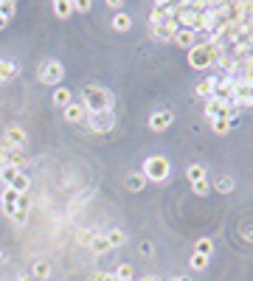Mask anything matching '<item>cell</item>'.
<instances>
[{
  "label": "cell",
  "mask_w": 253,
  "mask_h": 281,
  "mask_svg": "<svg viewBox=\"0 0 253 281\" xmlns=\"http://www.w3.org/2000/svg\"><path fill=\"white\" fill-rule=\"evenodd\" d=\"M96 281H118L116 273H96Z\"/></svg>",
  "instance_id": "obj_35"
},
{
  "label": "cell",
  "mask_w": 253,
  "mask_h": 281,
  "mask_svg": "<svg viewBox=\"0 0 253 281\" xmlns=\"http://www.w3.org/2000/svg\"><path fill=\"white\" fill-rule=\"evenodd\" d=\"M216 189H220V191H231L233 180H231V177H220V180H216Z\"/></svg>",
  "instance_id": "obj_34"
},
{
  "label": "cell",
  "mask_w": 253,
  "mask_h": 281,
  "mask_svg": "<svg viewBox=\"0 0 253 281\" xmlns=\"http://www.w3.org/2000/svg\"><path fill=\"white\" fill-rule=\"evenodd\" d=\"M3 259H6V253H3V250H0V261H3Z\"/></svg>",
  "instance_id": "obj_43"
},
{
  "label": "cell",
  "mask_w": 253,
  "mask_h": 281,
  "mask_svg": "<svg viewBox=\"0 0 253 281\" xmlns=\"http://www.w3.org/2000/svg\"><path fill=\"white\" fill-rule=\"evenodd\" d=\"M172 43L180 45V48H186V51H191V48L197 45V34L194 31H186V28H177V34H174Z\"/></svg>",
  "instance_id": "obj_14"
},
{
  "label": "cell",
  "mask_w": 253,
  "mask_h": 281,
  "mask_svg": "<svg viewBox=\"0 0 253 281\" xmlns=\"http://www.w3.org/2000/svg\"><path fill=\"white\" fill-rule=\"evenodd\" d=\"M191 191H194L197 197H206L208 194V177H206V180H200V183H191Z\"/></svg>",
  "instance_id": "obj_33"
},
{
  "label": "cell",
  "mask_w": 253,
  "mask_h": 281,
  "mask_svg": "<svg viewBox=\"0 0 253 281\" xmlns=\"http://www.w3.org/2000/svg\"><path fill=\"white\" fill-rule=\"evenodd\" d=\"M194 253L208 256V259H211V253H214V242H211V239H200V242H197V248H194Z\"/></svg>",
  "instance_id": "obj_27"
},
{
  "label": "cell",
  "mask_w": 253,
  "mask_h": 281,
  "mask_svg": "<svg viewBox=\"0 0 253 281\" xmlns=\"http://www.w3.org/2000/svg\"><path fill=\"white\" fill-rule=\"evenodd\" d=\"M17 175H20L17 169H11V166H3V172H0V180H3L6 186H11V180H14Z\"/></svg>",
  "instance_id": "obj_31"
},
{
  "label": "cell",
  "mask_w": 253,
  "mask_h": 281,
  "mask_svg": "<svg viewBox=\"0 0 253 281\" xmlns=\"http://www.w3.org/2000/svg\"><path fill=\"white\" fill-rule=\"evenodd\" d=\"M189 53V65L194 70H208L211 65H216V59H220V51H216V45L211 43H197Z\"/></svg>",
  "instance_id": "obj_2"
},
{
  "label": "cell",
  "mask_w": 253,
  "mask_h": 281,
  "mask_svg": "<svg viewBox=\"0 0 253 281\" xmlns=\"http://www.w3.org/2000/svg\"><path fill=\"white\" fill-rule=\"evenodd\" d=\"M17 200H20V194H17L11 186H6L3 189V194H0V208H3V214L6 217H14V211H17Z\"/></svg>",
  "instance_id": "obj_8"
},
{
  "label": "cell",
  "mask_w": 253,
  "mask_h": 281,
  "mask_svg": "<svg viewBox=\"0 0 253 281\" xmlns=\"http://www.w3.org/2000/svg\"><path fill=\"white\" fill-rule=\"evenodd\" d=\"M37 76H40L42 85L57 87L59 82H62V76H65V68H62V62H57V59H48V62L40 65V73Z\"/></svg>",
  "instance_id": "obj_4"
},
{
  "label": "cell",
  "mask_w": 253,
  "mask_h": 281,
  "mask_svg": "<svg viewBox=\"0 0 253 281\" xmlns=\"http://www.w3.org/2000/svg\"><path fill=\"white\" fill-rule=\"evenodd\" d=\"M141 253H147V256H149V253H152V245H149V242H143V245H141Z\"/></svg>",
  "instance_id": "obj_37"
},
{
  "label": "cell",
  "mask_w": 253,
  "mask_h": 281,
  "mask_svg": "<svg viewBox=\"0 0 253 281\" xmlns=\"http://www.w3.org/2000/svg\"><path fill=\"white\" fill-rule=\"evenodd\" d=\"M28 186H31V183H28V175H23V172L14 177V180H11V189H14L17 194H26V191H28Z\"/></svg>",
  "instance_id": "obj_24"
},
{
  "label": "cell",
  "mask_w": 253,
  "mask_h": 281,
  "mask_svg": "<svg viewBox=\"0 0 253 281\" xmlns=\"http://www.w3.org/2000/svg\"><path fill=\"white\" fill-rule=\"evenodd\" d=\"M124 186L130 189V191H141L143 186H147V177H143L141 172H130V175H127V180H124Z\"/></svg>",
  "instance_id": "obj_16"
},
{
  "label": "cell",
  "mask_w": 253,
  "mask_h": 281,
  "mask_svg": "<svg viewBox=\"0 0 253 281\" xmlns=\"http://www.w3.org/2000/svg\"><path fill=\"white\" fill-rule=\"evenodd\" d=\"M250 101H253V90H250Z\"/></svg>",
  "instance_id": "obj_44"
},
{
  "label": "cell",
  "mask_w": 253,
  "mask_h": 281,
  "mask_svg": "<svg viewBox=\"0 0 253 281\" xmlns=\"http://www.w3.org/2000/svg\"><path fill=\"white\" fill-rule=\"evenodd\" d=\"M14 11H17L14 0H0V14H3L6 20H11V17H14Z\"/></svg>",
  "instance_id": "obj_28"
},
{
  "label": "cell",
  "mask_w": 253,
  "mask_h": 281,
  "mask_svg": "<svg viewBox=\"0 0 253 281\" xmlns=\"http://www.w3.org/2000/svg\"><path fill=\"white\" fill-rule=\"evenodd\" d=\"M99 236V231H93V228H84V231H79V236H76V242L79 245H84V248H90V242Z\"/></svg>",
  "instance_id": "obj_26"
},
{
  "label": "cell",
  "mask_w": 253,
  "mask_h": 281,
  "mask_svg": "<svg viewBox=\"0 0 253 281\" xmlns=\"http://www.w3.org/2000/svg\"><path fill=\"white\" fill-rule=\"evenodd\" d=\"M17 76V62L11 59H0V82H9Z\"/></svg>",
  "instance_id": "obj_17"
},
{
  "label": "cell",
  "mask_w": 253,
  "mask_h": 281,
  "mask_svg": "<svg viewBox=\"0 0 253 281\" xmlns=\"http://www.w3.org/2000/svg\"><path fill=\"white\" fill-rule=\"evenodd\" d=\"M74 3H70V0H57V3H53V14H57V17H62V20H65V17H70V14H74Z\"/></svg>",
  "instance_id": "obj_19"
},
{
  "label": "cell",
  "mask_w": 253,
  "mask_h": 281,
  "mask_svg": "<svg viewBox=\"0 0 253 281\" xmlns=\"http://www.w3.org/2000/svg\"><path fill=\"white\" fill-rule=\"evenodd\" d=\"M3 141L9 143V146H14V149H23L28 143V135H26V129L23 127H17V124H11V127H6V133H3Z\"/></svg>",
  "instance_id": "obj_7"
},
{
  "label": "cell",
  "mask_w": 253,
  "mask_h": 281,
  "mask_svg": "<svg viewBox=\"0 0 253 281\" xmlns=\"http://www.w3.org/2000/svg\"><path fill=\"white\" fill-rule=\"evenodd\" d=\"M90 250H93L96 256H104V253H110V242H107V236H96L93 242H90Z\"/></svg>",
  "instance_id": "obj_20"
},
{
  "label": "cell",
  "mask_w": 253,
  "mask_h": 281,
  "mask_svg": "<svg viewBox=\"0 0 253 281\" xmlns=\"http://www.w3.org/2000/svg\"><path fill=\"white\" fill-rule=\"evenodd\" d=\"M116 276H118V281H135V273H132V265H121L116 270Z\"/></svg>",
  "instance_id": "obj_29"
},
{
  "label": "cell",
  "mask_w": 253,
  "mask_h": 281,
  "mask_svg": "<svg viewBox=\"0 0 253 281\" xmlns=\"http://www.w3.org/2000/svg\"><path fill=\"white\" fill-rule=\"evenodd\" d=\"M174 34H177V23H174V17H169V20L152 26V37L158 40V43H172Z\"/></svg>",
  "instance_id": "obj_6"
},
{
  "label": "cell",
  "mask_w": 253,
  "mask_h": 281,
  "mask_svg": "<svg viewBox=\"0 0 253 281\" xmlns=\"http://www.w3.org/2000/svg\"><path fill=\"white\" fill-rule=\"evenodd\" d=\"M245 236H248V239H253V228H248V231H245Z\"/></svg>",
  "instance_id": "obj_41"
},
{
  "label": "cell",
  "mask_w": 253,
  "mask_h": 281,
  "mask_svg": "<svg viewBox=\"0 0 253 281\" xmlns=\"http://www.w3.org/2000/svg\"><path fill=\"white\" fill-rule=\"evenodd\" d=\"M172 121H174L172 110H158V113H152V118H149V129H152V133H164Z\"/></svg>",
  "instance_id": "obj_10"
},
{
  "label": "cell",
  "mask_w": 253,
  "mask_h": 281,
  "mask_svg": "<svg viewBox=\"0 0 253 281\" xmlns=\"http://www.w3.org/2000/svg\"><path fill=\"white\" fill-rule=\"evenodd\" d=\"M186 175H189V183H200V180H206V166L191 163L189 169H186Z\"/></svg>",
  "instance_id": "obj_21"
},
{
  "label": "cell",
  "mask_w": 253,
  "mask_h": 281,
  "mask_svg": "<svg viewBox=\"0 0 253 281\" xmlns=\"http://www.w3.org/2000/svg\"><path fill=\"white\" fill-rule=\"evenodd\" d=\"M130 26H132V20L124 14V11L113 14V28H116V31H130Z\"/></svg>",
  "instance_id": "obj_22"
},
{
  "label": "cell",
  "mask_w": 253,
  "mask_h": 281,
  "mask_svg": "<svg viewBox=\"0 0 253 281\" xmlns=\"http://www.w3.org/2000/svg\"><path fill=\"white\" fill-rule=\"evenodd\" d=\"M107 242H110V248H121V245L127 242V236H124V231H121V228H116V231H110V234H107Z\"/></svg>",
  "instance_id": "obj_25"
},
{
  "label": "cell",
  "mask_w": 253,
  "mask_h": 281,
  "mask_svg": "<svg viewBox=\"0 0 253 281\" xmlns=\"http://www.w3.org/2000/svg\"><path fill=\"white\" fill-rule=\"evenodd\" d=\"M206 267H208V256H200V253L191 256V270L200 273V270H206Z\"/></svg>",
  "instance_id": "obj_30"
},
{
  "label": "cell",
  "mask_w": 253,
  "mask_h": 281,
  "mask_svg": "<svg viewBox=\"0 0 253 281\" xmlns=\"http://www.w3.org/2000/svg\"><path fill=\"white\" fill-rule=\"evenodd\" d=\"M51 101H53V107H68L70 101H74V96H70L68 87H53V96H51Z\"/></svg>",
  "instance_id": "obj_15"
},
{
  "label": "cell",
  "mask_w": 253,
  "mask_h": 281,
  "mask_svg": "<svg viewBox=\"0 0 253 281\" xmlns=\"http://www.w3.org/2000/svg\"><path fill=\"white\" fill-rule=\"evenodd\" d=\"M231 127H233V121H231V118H214V121H211V129H214L216 135H225Z\"/></svg>",
  "instance_id": "obj_23"
},
{
  "label": "cell",
  "mask_w": 253,
  "mask_h": 281,
  "mask_svg": "<svg viewBox=\"0 0 253 281\" xmlns=\"http://www.w3.org/2000/svg\"><path fill=\"white\" fill-rule=\"evenodd\" d=\"M147 180L152 183H164L169 177V160L160 158V155H149L147 160H143V172H141Z\"/></svg>",
  "instance_id": "obj_3"
},
{
  "label": "cell",
  "mask_w": 253,
  "mask_h": 281,
  "mask_svg": "<svg viewBox=\"0 0 253 281\" xmlns=\"http://www.w3.org/2000/svg\"><path fill=\"white\" fill-rule=\"evenodd\" d=\"M172 281H189V276H177V278H172Z\"/></svg>",
  "instance_id": "obj_42"
},
{
  "label": "cell",
  "mask_w": 253,
  "mask_h": 281,
  "mask_svg": "<svg viewBox=\"0 0 253 281\" xmlns=\"http://www.w3.org/2000/svg\"><path fill=\"white\" fill-rule=\"evenodd\" d=\"M216 76H208V79H203L200 85H197V96H203V99H211L214 96V87H216Z\"/></svg>",
  "instance_id": "obj_18"
},
{
  "label": "cell",
  "mask_w": 253,
  "mask_h": 281,
  "mask_svg": "<svg viewBox=\"0 0 253 281\" xmlns=\"http://www.w3.org/2000/svg\"><path fill=\"white\" fill-rule=\"evenodd\" d=\"M206 116L208 121H214V118H237V110H233L231 104H225V101H216V99H208L206 101Z\"/></svg>",
  "instance_id": "obj_5"
},
{
  "label": "cell",
  "mask_w": 253,
  "mask_h": 281,
  "mask_svg": "<svg viewBox=\"0 0 253 281\" xmlns=\"http://www.w3.org/2000/svg\"><path fill=\"white\" fill-rule=\"evenodd\" d=\"M65 121L68 124H79V121H84V118H87V110H84L82 104H74V101H70L68 107H65Z\"/></svg>",
  "instance_id": "obj_13"
},
{
  "label": "cell",
  "mask_w": 253,
  "mask_h": 281,
  "mask_svg": "<svg viewBox=\"0 0 253 281\" xmlns=\"http://www.w3.org/2000/svg\"><path fill=\"white\" fill-rule=\"evenodd\" d=\"M74 9L76 11H90V9H93V3H90V0H82V3H74Z\"/></svg>",
  "instance_id": "obj_36"
},
{
  "label": "cell",
  "mask_w": 253,
  "mask_h": 281,
  "mask_svg": "<svg viewBox=\"0 0 253 281\" xmlns=\"http://www.w3.org/2000/svg\"><path fill=\"white\" fill-rule=\"evenodd\" d=\"M3 163H6V166H11V169H17V172H23V166H26V155H23V149L9 146V149H6Z\"/></svg>",
  "instance_id": "obj_12"
},
{
  "label": "cell",
  "mask_w": 253,
  "mask_h": 281,
  "mask_svg": "<svg viewBox=\"0 0 253 281\" xmlns=\"http://www.w3.org/2000/svg\"><path fill=\"white\" fill-rule=\"evenodd\" d=\"M135 281H160V278H155V276H147V278H135Z\"/></svg>",
  "instance_id": "obj_39"
},
{
  "label": "cell",
  "mask_w": 253,
  "mask_h": 281,
  "mask_svg": "<svg viewBox=\"0 0 253 281\" xmlns=\"http://www.w3.org/2000/svg\"><path fill=\"white\" fill-rule=\"evenodd\" d=\"M6 26H9V20H6V17H3V14H0V31H3V28H6Z\"/></svg>",
  "instance_id": "obj_38"
},
{
  "label": "cell",
  "mask_w": 253,
  "mask_h": 281,
  "mask_svg": "<svg viewBox=\"0 0 253 281\" xmlns=\"http://www.w3.org/2000/svg\"><path fill=\"white\" fill-rule=\"evenodd\" d=\"M34 276H37V278H48V276H51V265L37 261V265H34Z\"/></svg>",
  "instance_id": "obj_32"
},
{
  "label": "cell",
  "mask_w": 253,
  "mask_h": 281,
  "mask_svg": "<svg viewBox=\"0 0 253 281\" xmlns=\"http://www.w3.org/2000/svg\"><path fill=\"white\" fill-rule=\"evenodd\" d=\"M28 211H31V197L28 194H20V200H17V211H14V225H26L28 219Z\"/></svg>",
  "instance_id": "obj_11"
},
{
  "label": "cell",
  "mask_w": 253,
  "mask_h": 281,
  "mask_svg": "<svg viewBox=\"0 0 253 281\" xmlns=\"http://www.w3.org/2000/svg\"><path fill=\"white\" fill-rule=\"evenodd\" d=\"M82 107L87 113H113V93L107 87L87 85L82 90Z\"/></svg>",
  "instance_id": "obj_1"
},
{
  "label": "cell",
  "mask_w": 253,
  "mask_h": 281,
  "mask_svg": "<svg viewBox=\"0 0 253 281\" xmlns=\"http://www.w3.org/2000/svg\"><path fill=\"white\" fill-rule=\"evenodd\" d=\"M87 118H90V129H96V133H104L116 124L113 113H87Z\"/></svg>",
  "instance_id": "obj_9"
},
{
  "label": "cell",
  "mask_w": 253,
  "mask_h": 281,
  "mask_svg": "<svg viewBox=\"0 0 253 281\" xmlns=\"http://www.w3.org/2000/svg\"><path fill=\"white\" fill-rule=\"evenodd\" d=\"M17 281H31V276H17Z\"/></svg>",
  "instance_id": "obj_40"
}]
</instances>
